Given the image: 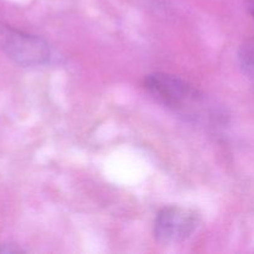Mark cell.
I'll return each instance as SVG.
<instances>
[{
    "mask_svg": "<svg viewBox=\"0 0 254 254\" xmlns=\"http://www.w3.org/2000/svg\"><path fill=\"white\" fill-rule=\"evenodd\" d=\"M144 86L149 93L164 106L189 118L201 117L205 103L203 94L185 79L169 73H151L146 76Z\"/></svg>",
    "mask_w": 254,
    "mask_h": 254,
    "instance_id": "obj_1",
    "label": "cell"
},
{
    "mask_svg": "<svg viewBox=\"0 0 254 254\" xmlns=\"http://www.w3.org/2000/svg\"><path fill=\"white\" fill-rule=\"evenodd\" d=\"M0 50L24 67L40 66L50 59L49 44L44 39L2 22H0Z\"/></svg>",
    "mask_w": 254,
    "mask_h": 254,
    "instance_id": "obj_2",
    "label": "cell"
},
{
    "mask_svg": "<svg viewBox=\"0 0 254 254\" xmlns=\"http://www.w3.org/2000/svg\"><path fill=\"white\" fill-rule=\"evenodd\" d=\"M198 225V216L190 208L169 206L159 211L154 225V233L159 242L175 245L188 240Z\"/></svg>",
    "mask_w": 254,
    "mask_h": 254,
    "instance_id": "obj_3",
    "label": "cell"
},
{
    "mask_svg": "<svg viewBox=\"0 0 254 254\" xmlns=\"http://www.w3.org/2000/svg\"><path fill=\"white\" fill-rule=\"evenodd\" d=\"M238 61L242 71L254 79V39L247 40L241 45L238 50Z\"/></svg>",
    "mask_w": 254,
    "mask_h": 254,
    "instance_id": "obj_4",
    "label": "cell"
},
{
    "mask_svg": "<svg viewBox=\"0 0 254 254\" xmlns=\"http://www.w3.org/2000/svg\"><path fill=\"white\" fill-rule=\"evenodd\" d=\"M247 9H248V11H250V14L254 17V0H248Z\"/></svg>",
    "mask_w": 254,
    "mask_h": 254,
    "instance_id": "obj_5",
    "label": "cell"
}]
</instances>
